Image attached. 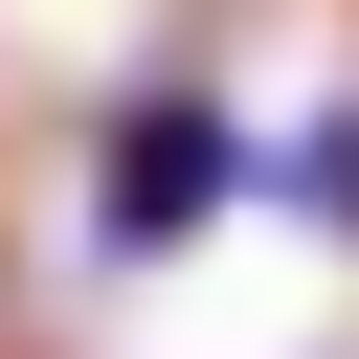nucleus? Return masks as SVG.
<instances>
[{"instance_id":"1","label":"nucleus","mask_w":359,"mask_h":359,"mask_svg":"<svg viewBox=\"0 0 359 359\" xmlns=\"http://www.w3.org/2000/svg\"><path fill=\"white\" fill-rule=\"evenodd\" d=\"M247 157H269V135H247L224 90H112V135H90V247H112V269L202 247V224L247 202Z\"/></svg>"},{"instance_id":"2","label":"nucleus","mask_w":359,"mask_h":359,"mask_svg":"<svg viewBox=\"0 0 359 359\" xmlns=\"http://www.w3.org/2000/svg\"><path fill=\"white\" fill-rule=\"evenodd\" d=\"M247 202H292V224H359V112H314V135H269V157H247Z\"/></svg>"}]
</instances>
